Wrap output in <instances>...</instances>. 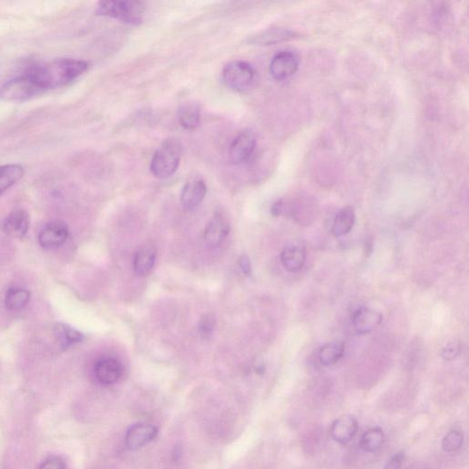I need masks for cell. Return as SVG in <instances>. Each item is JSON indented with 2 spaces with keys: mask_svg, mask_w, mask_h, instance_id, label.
I'll list each match as a JSON object with an SVG mask.
<instances>
[{
  "mask_svg": "<svg viewBox=\"0 0 469 469\" xmlns=\"http://www.w3.org/2000/svg\"><path fill=\"white\" fill-rule=\"evenodd\" d=\"M89 64L86 61L60 58L34 64L25 73L41 94L66 86L89 70Z\"/></svg>",
  "mask_w": 469,
  "mask_h": 469,
  "instance_id": "cell-1",
  "label": "cell"
},
{
  "mask_svg": "<svg viewBox=\"0 0 469 469\" xmlns=\"http://www.w3.org/2000/svg\"><path fill=\"white\" fill-rule=\"evenodd\" d=\"M183 147L178 138H167L151 158V173L158 179H167L176 173L182 157Z\"/></svg>",
  "mask_w": 469,
  "mask_h": 469,
  "instance_id": "cell-2",
  "label": "cell"
},
{
  "mask_svg": "<svg viewBox=\"0 0 469 469\" xmlns=\"http://www.w3.org/2000/svg\"><path fill=\"white\" fill-rule=\"evenodd\" d=\"M145 11L146 3L140 0L101 1L96 6V14L131 25L141 24Z\"/></svg>",
  "mask_w": 469,
  "mask_h": 469,
  "instance_id": "cell-3",
  "label": "cell"
},
{
  "mask_svg": "<svg viewBox=\"0 0 469 469\" xmlns=\"http://www.w3.org/2000/svg\"><path fill=\"white\" fill-rule=\"evenodd\" d=\"M222 76L226 85L238 92H247L253 89L258 80L254 68L242 61H234L226 64Z\"/></svg>",
  "mask_w": 469,
  "mask_h": 469,
  "instance_id": "cell-4",
  "label": "cell"
},
{
  "mask_svg": "<svg viewBox=\"0 0 469 469\" xmlns=\"http://www.w3.org/2000/svg\"><path fill=\"white\" fill-rule=\"evenodd\" d=\"M41 95V92L25 72L6 81L0 86V99L9 102H24Z\"/></svg>",
  "mask_w": 469,
  "mask_h": 469,
  "instance_id": "cell-5",
  "label": "cell"
},
{
  "mask_svg": "<svg viewBox=\"0 0 469 469\" xmlns=\"http://www.w3.org/2000/svg\"><path fill=\"white\" fill-rule=\"evenodd\" d=\"M256 144L257 138L253 131H244L241 132L232 141L231 147H229V160L234 164L245 163L253 154Z\"/></svg>",
  "mask_w": 469,
  "mask_h": 469,
  "instance_id": "cell-6",
  "label": "cell"
},
{
  "mask_svg": "<svg viewBox=\"0 0 469 469\" xmlns=\"http://www.w3.org/2000/svg\"><path fill=\"white\" fill-rule=\"evenodd\" d=\"M30 228V218L24 209H16L0 221V229L13 238H24Z\"/></svg>",
  "mask_w": 469,
  "mask_h": 469,
  "instance_id": "cell-7",
  "label": "cell"
},
{
  "mask_svg": "<svg viewBox=\"0 0 469 469\" xmlns=\"http://www.w3.org/2000/svg\"><path fill=\"white\" fill-rule=\"evenodd\" d=\"M299 67L296 55L291 51H281L273 58L270 64L271 76L276 80H286L293 76Z\"/></svg>",
  "mask_w": 469,
  "mask_h": 469,
  "instance_id": "cell-8",
  "label": "cell"
},
{
  "mask_svg": "<svg viewBox=\"0 0 469 469\" xmlns=\"http://www.w3.org/2000/svg\"><path fill=\"white\" fill-rule=\"evenodd\" d=\"M69 237L67 226L61 222H51L44 226L39 234V243L47 250L61 247Z\"/></svg>",
  "mask_w": 469,
  "mask_h": 469,
  "instance_id": "cell-9",
  "label": "cell"
},
{
  "mask_svg": "<svg viewBox=\"0 0 469 469\" xmlns=\"http://www.w3.org/2000/svg\"><path fill=\"white\" fill-rule=\"evenodd\" d=\"M158 435L156 426L148 423H136L126 433L125 443L129 450H137L153 441Z\"/></svg>",
  "mask_w": 469,
  "mask_h": 469,
  "instance_id": "cell-10",
  "label": "cell"
},
{
  "mask_svg": "<svg viewBox=\"0 0 469 469\" xmlns=\"http://www.w3.org/2000/svg\"><path fill=\"white\" fill-rule=\"evenodd\" d=\"M358 430L357 418L353 415H343L332 423L330 433L333 439L341 445H347L355 438Z\"/></svg>",
  "mask_w": 469,
  "mask_h": 469,
  "instance_id": "cell-11",
  "label": "cell"
},
{
  "mask_svg": "<svg viewBox=\"0 0 469 469\" xmlns=\"http://www.w3.org/2000/svg\"><path fill=\"white\" fill-rule=\"evenodd\" d=\"M208 188L205 182L198 178H192L184 184L181 193V202L184 208L193 209L197 208L205 198Z\"/></svg>",
  "mask_w": 469,
  "mask_h": 469,
  "instance_id": "cell-12",
  "label": "cell"
},
{
  "mask_svg": "<svg viewBox=\"0 0 469 469\" xmlns=\"http://www.w3.org/2000/svg\"><path fill=\"white\" fill-rule=\"evenodd\" d=\"M352 322L358 334H368L376 329L383 322V315L376 310L362 307L355 312Z\"/></svg>",
  "mask_w": 469,
  "mask_h": 469,
  "instance_id": "cell-13",
  "label": "cell"
},
{
  "mask_svg": "<svg viewBox=\"0 0 469 469\" xmlns=\"http://www.w3.org/2000/svg\"><path fill=\"white\" fill-rule=\"evenodd\" d=\"M121 375L122 365L115 358H103L95 365L96 380L103 385H112L118 383Z\"/></svg>",
  "mask_w": 469,
  "mask_h": 469,
  "instance_id": "cell-14",
  "label": "cell"
},
{
  "mask_svg": "<svg viewBox=\"0 0 469 469\" xmlns=\"http://www.w3.org/2000/svg\"><path fill=\"white\" fill-rule=\"evenodd\" d=\"M306 250L302 245L290 244L281 253V262L289 273H296L302 270L306 263Z\"/></svg>",
  "mask_w": 469,
  "mask_h": 469,
  "instance_id": "cell-15",
  "label": "cell"
},
{
  "mask_svg": "<svg viewBox=\"0 0 469 469\" xmlns=\"http://www.w3.org/2000/svg\"><path fill=\"white\" fill-rule=\"evenodd\" d=\"M296 34L292 31L281 28L268 29L248 37L246 43L251 45H273L281 41H289L294 38Z\"/></svg>",
  "mask_w": 469,
  "mask_h": 469,
  "instance_id": "cell-16",
  "label": "cell"
},
{
  "mask_svg": "<svg viewBox=\"0 0 469 469\" xmlns=\"http://www.w3.org/2000/svg\"><path fill=\"white\" fill-rule=\"evenodd\" d=\"M229 224L222 216H216L206 226L205 241L210 248L218 247L229 233Z\"/></svg>",
  "mask_w": 469,
  "mask_h": 469,
  "instance_id": "cell-17",
  "label": "cell"
},
{
  "mask_svg": "<svg viewBox=\"0 0 469 469\" xmlns=\"http://www.w3.org/2000/svg\"><path fill=\"white\" fill-rule=\"evenodd\" d=\"M25 174L21 164H5L0 166V196L19 182Z\"/></svg>",
  "mask_w": 469,
  "mask_h": 469,
  "instance_id": "cell-18",
  "label": "cell"
},
{
  "mask_svg": "<svg viewBox=\"0 0 469 469\" xmlns=\"http://www.w3.org/2000/svg\"><path fill=\"white\" fill-rule=\"evenodd\" d=\"M31 293L24 288L13 286L9 288L5 296L6 308L11 312H19L28 306Z\"/></svg>",
  "mask_w": 469,
  "mask_h": 469,
  "instance_id": "cell-19",
  "label": "cell"
},
{
  "mask_svg": "<svg viewBox=\"0 0 469 469\" xmlns=\"http://www.w3.org/2000/svg\"><path fill=\"white\" fill-rule=\"evenodd\" d=\"M355 221V215L353 208L351 206L342 208L336 213L332 226V234L335 237H343L348 234L353 228Z\"/></svg>",
  "mask_w": 469,
  "mask_h": 469,
  "instance_id": "cell-20",
  "label": "cell"
},
{
  "mask_svg": "<svg viewBox=\"0 0 469 469\" xmlns=\"http://www.w3.org/2000/svg\"><path fill=\"white\" fill-rule=\"evenodd\" d=\"M178 119L183 128L195 129L198 127L201 121V110L196 103H186L178 110Z\"/></svg>",
  "mask_w": 469,
  "mask_h": 469,
  "instance_id": "cell-21",
  "label": "cell"
},
{
  "mask_svg": "<svg viewBox=\"0 0 469 469\" xmlns=\"http://www.w3.org/2000/svg\"><path fill=\"white\" fill-rule=\"evenodd\" d=\"M344 343L334 341L328 343L320 349L318 358L320 363L325 367L338 363L344 355Z\"/></svg>",
  "mask_w": 469,
  "mask_h": 469,
  "instance_id": "cell-22",
  "label": "cell"
},
{
  "mask_svg": "<svg viewBox=\"0 0 469 469\" xmlns=\"http://www.w3.org/2000/svg\"><path fill=\"white\" fill-rule=\"evenodd\" d=\"M156 252L151 248H144L138 251L134 258V271L138 276H146L154 266Z\"/></svg>",
  "mask_w": 469,
  "mask_h": 469,
  "instance_id": "cell-23",
  "label": "cell"
},
{
  "mask_svg": "<svg viewBox=\"0 0 469 469\" xmlns=\"http://www.w3.org/2000/svg\"><path fill=\"white\" fill-rule=\"evenodd\" d=\"M55 335L57 336V339L63 348L72 347L84 341L82 333L63 323L55 326Z\"/></svg>",
  "mask_w": 469,
  "mask_h": 469,
  "instance_id": "cell-24",
  "label": "cell"
},
{
  "mask_svg": "<svg viewBox=\"0 0 469 469\" xmlns=\"http://www.w3.org/2000/svg\"><path fill=\"white\" fill-rule=\"evenodd\" d=\"M384 441L385 435L383 430L373 428L368 430L361 436L360 446L362 450L368 453H375L383 448Z\"/></svg>",
  "mask_w": 469,
  "mask_h": 469,
  "instance_id": "cell-25",
  "label": "cell"
},
{
  "mask_svg": "<svg viewBox=\"0 0 469 469\" xmlns=\"http://www.w3.org/2000/svg\"><path fill=\"white\" fill-rule=\"evenodd\" d=\"M463 433L458 430H453L445 436L442 442V448L446 453H453L459 450L463 445Z\"/></svg>",
  "mask_w": 469,
  "mask_h": 469,
  "instance_id": "cell-26",
  "label": "cell"
},
{
  "mask_svg": "<svg viewBox=\"0 0 469 469\" xmlns=\"http://www.w3.org/2000/svg\"><path fill=\"white\" fill-rule=\"evenodd\" d=\"M216 328V319L213 315L203 316L200 320L199 329L203 334L209 335Z\"/></svg>",
  "mask_w": 469,
  "mask_h": 469,
  "instance_id": "cell-27",
  "label": "cell"
},
{
  "mask_svg": "<svg viewBox=\"0 0 469 469\" xmlns=\"http://www.w3.org/2000/svg\"><path fill=\"white\" fill-rule=\"evenodd\" d=\"M461 352V346L458 343H451L443 349L442 357L446 360H453L458 357Z\"/></svg>",
  "mask_w": 469,
  "mask_h": 469,
  "instance_id": "cell-28",
  "label": "cell"
},
{
  "mask_svg": "<svg viewBox=\"0 0 469 469\" xmlns=\"http://www.w3.org/2000/svg\"><path fill=\"white\" fill-rule=\"evenodd\" d=\"M66 462L59 457H51L41 465L39 469H66Z\"/></svg>",
  "mask_w": 469,
  "mask_h": 469,
  "instance_id": "cell-29",
  "label": "cell"
},
{
  "mask_svg": "<svg viewBox=\"0 0 469 469\" xmlns=\"http://www.w3.org/2000/svg\"><path fill=\"white\" fill-rule=\"evenodd\" d=\"M404 457H405V455H404L403 451L396 453V454L390 459V461L388 462L383 469H400L402 468Z\"/></svg>",
  "mask_w": 469,
  "mask_h": 469,
  "instance_id": "cell-30",
  "label": "cell"
},
{
  "mask_svg": "<svg viewBox=\"0 0 469 469\" xmlns=\"http://www.w3.org/2000/svg\"><path fill=\"white\" fill-rule=\"evenodd\" d=\"M238 263L244 274L248 275L251 273V264L250 258H248L247 255H242V256L239 258Z\"/></svg>",
  "mask_w": 469,
  "mask_h": 469,
  "instance_id": "cell-31",
  "label": "cell"
}]
</instances>
